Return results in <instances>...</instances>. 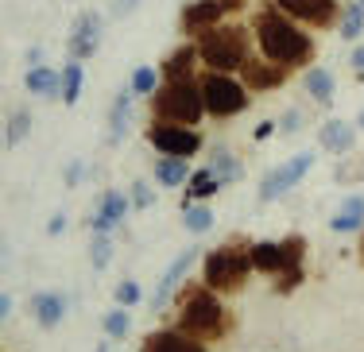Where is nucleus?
Wrapping results in <instances>:
<instances>
[{
  "label": "nucleus",
  "mask_w": 364,
  "mask_h": 352,
  "mask_svg": "<svg viewBox=\"0 0 364 352\" xmlns=\"http://www.w3.org/2000/svg\"><path fill=\"white\" fill-rule=\"evenodd\" d=\"M252 35H256L259 55H264L267 62L287 66V70L310 66V58H314V39H310V31L302 28L299 20H291L275 0H267L264 8H256Z\"/></svg>",
  "instance_id": "obj_1"
},
{
  "label": "nucleus",
  "mask_w": 364,
  "mask_h": 352,
  "mask_svg": "<svg viewBox=\"0 0 364 352\" xmlns=\"http://www.w3.org/2000/svg\"><path fill=\"white\" fill-rule=\"evenodd\" d=\"M175 329L186 333V337H194V341H202V345H210V341L229 337L232 314L225 310L218 290H210L205 282H198V287L186 282V287L178 290V321H175Z\"/></svg>",
  "instance_id": "obj_2"
},
{
  "label": "nucleus",
  "mask_w": 364,
  "mask_h": 352,
  "mask_svg": "<svg viewBox=\"0 0 364 352\" xmlns=\"http://www.w3.org/2000/svg\"><path fill=\"white\" fill-rule=\"evenodd\" d=\"M248 252H252V268L259 275H272V279H275V295H291V290L302 287V279H306V271H302V260H306V240H302V236L256 240Z\"/></svg>",
  "instance_id": "obj_3"
},
{
  "label": "nucleus",
  "mask_w": 364,
  "mask_h": 352,
  "mask_svg": "<svg viewBox=\"0 0 364 352\" xmlns=\"http://www.w3.org/2000/svg\"><path fill=\"white\" fill-rule=\"evenodd\" d=\"M147 101H151V120H159V124L194 128L202 116H210V113H205L202 85H198L194 78H190V82H163Z\"/></svg>",
  "instance_id": "obj_4"
},
{
  "label": "nucleus",
  "mask_w": 364,
  "mask_h": 352,
  "mask_svg": "<svg viewBox=\"0 0 364 352\" xmlns=\"http://www.w3.org/2000/svg\"><path fill=\"white\" fill-rule=\"evenodd\" d=\"M248 248L252 244H240V240H229V244L213 248V252L202 260V282L210 290H218V295H237V290L248 282V275L256 271Z\"/></svg>",
  "instance_id": "obj_5"
},
{
  "label": "nucleus",
  "mask_w": 364,
  "mask_h": 352,
  "mask_svg": "<svg viewBox=\"0 0 364 352\" xmlns=\"http://www.w3.org/2000/svg\"><path fill=\"white\" fill-rule=\"evenodd\" d=\"M198 55H202L205 70H218V74H232L248 62V28L240 23H218V28L202 31L194 39Z\"/></svg>",
  "instance_id": "obj_6"
},
{
  "label": "nucleus",
  "mask_w": 364,
  "mask_h": 352,
  "mask_svg": "<svg viewBox=\"0 0 364 352\" xmlns=\"http://www.w3.org/2000/svg\"><path fill=\"white\" fill-rule=\"evenodd\" d=\"M202 97H205V113L213 120H229L240 116L248 109V85L237 82L232 74H218V70H205L202 74Z\"/></svg>",
  "instance_id": "obj_7"
},
{
  "label": "nucleus",
  "mask_w": 364,
  "mask_h": 352,
  "mask_svg": "<svg viewBox=\"0 0 364 352\" xmlns=\"http://www.w3.org/2000/svg\"><path fill=\"white\" fill-rule=\"evenodd\" d=\"M147 143H151L159 155H171V159H190L202 151V132L198 128H182V124H159L151 120L147 124Z\"/></svg>",
  "instance_id": "obj_8"
},
{
  "label": "nucleus",
  "mask_w": 364,
  "mask_h": 352,
  "mask_svg": "<svg viewBox=\"0 0 364 352\" xmlns=\"http://www.w3.org/2000/svg\"><path fill=\"white\" fill-rule=\"evenodd\" d=\"M310 167H314V151H299V155H291L283 167H275L272 175L259 182V202H275V197L294 190V186L310 175Z\"/></svg>",
  "instance_id": "obj_9"
},
{
  "label": "nucleus",
  "mask_w": 364,
  "mask_h": 352,
  "mask_svg": "<svg viewBox=\"0 0 364 352\" xmlns=\"http://www.w3.org/2000/svg\"><path fill=\"white\" fill-rule=\"evenodd\" d=\"M275 4H279L291 20H299L302 28H314V31L341 23V4H337V0H275Z\"/></svg>",
  "instance_id": "obj_10"
},
{
  "label": "nucleus",
  "mask_w": 364,
  "mask_h": 352,
  "mask_svg": "<svg viewBox=\"0 0 364 352\" xmlns=\"http://www.w3.org/2000/svg\"><path fill=\"white\" fill-rule=\"evenodd\" d=\"M101 47V16L97 12H82L74 20L70 35H66V55H70V62H85V58H93Z\"/></svg>",
  "instance_id": "obj_11"
},
{
  "label": "nucleus",
  "mask_w": 364,
  "mask_h": 352,
  "mask_svg": "<svg viewBox=\"0 0 364 352\" xmlns=\"http://www.w3.org/2000/svg\"><path fill=\"white\" fill-rule=\"evenodd\" d=\"M225 12H229V8H225L221 0H190V4L182 8V16H178V28L186 31L190 39H198L202 31L225 23Z\"/></svg>",
  "instance_id": "obj_12"
},
{
  "label": "nucleus",
  "mask_w": 364,
  "mask_h": 352,
  "mask_svg": "<svg viewBox=\"0 0 364 352\" xmlns=\"http://www.w3.org/2000/svg\"><path fill=\"white\" fill-rule=\"evenodd\" d=\"M240 78H245V85L252 93H272V89H279V85L291 78V70L279 66V62H267V58L259 55V58H248V62L240 66Z\"/></svg>",
  "instance_id": "obj_13"
},
{
  "label": "nucleus",
  "mask_w": 364,
  "mask_h": 352,
  "mask_svg": "<svg viewBox=\"0 0 364 352\" xmlns=\"http://www.w3.org/2000/svg\"><path fill=\"white\" fill-rule=\"evenodd\" d=\"M194 260H198V248H186V252H178L175 260H171V268L159 275V287H155V295H151V310H163V306L171 302V295L182 290V279L190 275Z\"/></svg>",
  "instance_id": "obj_14"
},
{
  "label": "nucleus",
  "mask_w": 364,
  "mask_h": 352,
  "mask_svg": "<svg viewBox=\"0 0 364 352\" xmlns=\"http://www.w3.org/2000/svg\"><path fill=\"white\" fill-rule=\"evenodd\" d=\"M128 209H132V197L120 194V190H105V194H101V202H97V213H93V233L109 236L112 229L128 217Z\"/></svg>",
  "instance_id": "obj_15"
},
{
  "label": "nucleus",
  "mask_w": 364,
  "mask_h": 352,
  "mask_svg": "<svg viewBox=\"0 0 364 352\" xmlns=\"http://www.w3.org/2000/svg\"><path fill=\"white\" fill-rule=\"evenodd\" d=\"M198 62H202L198 47H194V43H182V47H175L167 58H163L159 74H163V82H190V78H194V66Z\"/></svg>",
  "instance_id": "obj_16"
},
{
  "label": "nucleus",
  "mask_w": 364,
  "mask_h": 352,
  "mask_svg": "<svg viewBox=\"0 0 364 352\" xmlns=\"http://www.w3.org/2000/svg\"><path fill=\"white\" fill-rule=\"evenodd\" d=\"M318 143L326 151H333V155H349L357 148V124H349V120H326L318 128Z\"/></svg>",
  "instance_id": "obj_17"
},
{
  "label": "nucleus",
  "mask_w": 364,
  "mask_h": 352,
  "mask_svg": "<svg viewBox=\"0 0 364 352\" xmlns=\"http://www.w3.org/2000/svg\"><path fill=\"white\" fill-rule=\"evenodd\" d=\"M140 352H205V345L186 337V333H178V329H155L144 337Z\"/></svg>",
  "instance_id": "obj_18"
},
{
  "label": "nucleus",
  "mask_w": 364,
  "mask_h": 352,
  "mask_svg": "<svg viewBox=\"0 0 364 352\" xmlns=\"http://www.w3.org/2000/svg\"><path fill=\"white\" fill-rule=\"evenodd\" d=\"M23 85H28V93H36V97H43V101L63 97V74L50 70V66H28Z\"/></svg>",
  "instance_id": "obj_19"
},
{
  "label": "nucleus",
  "mask_w": 364,
  "mask_h": 352,
  "mask_svg": "<svg viewBox=\"0 0 364 352\" xmlns=\"http://www.w3.org/2000/svg\"><path fill=\"white\" fill-rule=\"evenodd\" d=\"M31 314H36V321L43 329H55L66 317V295H58V290H39V295L31 298Z\"/></svg>",
  "instance_id": "obj_20"
},
{
  "label": "nucleus",
  "mask_w": 364,
  "mask_h": 352,
  "mask_svg": "<svg viewBox=\"0 0 364 352\" xmlns=\"http://www.w3.org/2000/svg\"><path fill=\"white\" fill-rule=\"evenodd\" d=\"M329 229H333V233H357V229H364V194L345 197L341 209L333 213V221H329Z\"/></svg>",
  "instance_id": "obj_21"
},
{
  "label": "nucleus",
  "mask_w": 364,
  "mask_h": 352,
  "mask_svg": "<svg viewBox=\"0 0 364 352\" xmlns=\"http://www.w3.org/2000/svg\"><path fill=\"white\" fill-rule=\"evenodd\" d=\"M218 190H221V178L213 175L210 167H198L194 175H190V182H186V194H182V205L205 202V197H213Z\"/></svg>",
  "instance_id": "obj_22"
},
{
  "label": "nucleus",
  "mask_w": 364,
  "mask_h": 352,
  "mask_svg": "<svg viewBox=\"0 0 364 352\" xmlns=\"http://www.w3.org/2000/svg\"><path fill=\"white\" fill-rule=\"evenodd\" d=\"M190 159H171V155H159L155 163V182L167 186V190H175V186H186L190 182Z\"/></svg>",
  "instance_id": "obj_23"
},
{
  "label": "nucleus",
  "mask_w": 364,
  "mask_h": 352,
  "mask_svg": "<svg viewBox=\"0 0 364 352\" xmlns=\"http://www.w3.org/2000/svg\"><path fill=\"white\" fill-rule=\"evenodd\" d=\"M128 120H132V89L117 93V101H112V109H109V143L124 140Z\"/></svg>",
  "instance_id": "obj_24"
},
{
  "label": "nucleus",
  "mask_w": 364,
  "mask_h": 352,
  "mask_svg": "<svg viewBox=\"0 0 364 352\" xmlns=\"http://www.w3.org/2000/svg\"><path fill=\"white\" fill-rule=\"evenodd\" d=\"M306 93L318 101V105H333V93H337V82L326 66H310L306 70Z\"/></svg>",
  "instance_id": "obj_25"
},
{
  "label": "nucleus",
  "mask_w": 364,
  "mask_h": 352,
  "mask_svg": "<svg viewBox=\"0 0 364 352\" xmlns=\"http://www.w3.org/2000/svg\"><path fill=\"white\" fill-rule=\"evenodd\" d=\"M210 170L221 178V186H232V182H240V175H245V167H240V159L232 155L229 148H213V155H210Z\"/></svg>",
  "instance_id": "obj_26"
},
{
  "label": "nucleus",
  "mask_w": 364,
  "mask_h": 352,
  "mask_svg": "<svg viewBox=\"0 0 364 352\" xmlns=\"http://www.w3.org/2000/svg\"><path fill=\"white\" fill-rule=\"evenodd\" d=\"M182 225L190 229L194 236H202V233H210L213 229V209L205 202H194V205H182Z\"/></svg>",
  "instance_id": "obj_27"
},
{
  "label": "nucleus",
  "mask_w": 364,
  "mask_h": 352,
  "mask_svg": "<svg viewBox=\"0 0 364 352\" xmlns=\"http://www.w3.org/2000/svg\"><path fill=\"white\" fill-rule=\"evenodd\" d=\"M337 28H341V39H360V31H364V4L360 0H353V4H345L341 8V23H337Z\"/></svg>",
  "instance_id": "obj_28"
},
{
  "label": "nucleus",
  "mask_w": 364,
  "mask_h": 352,
  "mask_svg": "<svg viewBox=\"0 0 364 352\" xmlns=\"http://www.w3.org/2000/svg\"><path fill=\"white\" fill-rule=\"evenodd\" d=\"M28 132H31V113H28V109H16V113L8 116L4 143H8V148H20V143L28 140Z\"/></svg>",
  "instance_id": "obj_29"
},
{
  "label": "nucleus",
  "mask_w": 364,
  "mask_h": 352,
  "mask_svg": "<svg viewBox=\"0 0 364 352\" xmlns=\"http://www.w3.org/2000/svg\"><path fill=\"white\" fill-rule=\"evenodd\" d=\"M82 85H85L82 62H66V70H63V101H66V105H77V97H82Z\"/></svg>",
  "instance_id": "obj_30"
},
{
  "label": "nucleus",
  "mask_w": 364,
  "mask_h": 352,
  "mask_svg": "<svg viewBox=\"0 0 364 352\" xmlns=\"http://www.w3.org/2000/svg\"><path fill=\"white\" fill-rule=\"evenodd\" d=\"M159 85H163V74L155 70V66H136V70H132V85H128V89H132V93H144V97H151Z\"/></svg>",
  "instance_id": "obj_31"
},
{
  "label": "nucleus",
  "mask_w": 364,
  "mask_h": 352,
  "mask_svg": "<svg viewBox=\"0 0 364 352\" xmlns=\"http://www.w3.org/2000/svg\"><path fill=\"white\" fill-rule=\"evenodd\" d=\"M101 325H105V337H109V341H124L128 329H132V317H128L124 306H117V310L105 314V321H101Z\"/></svg>",
  "instance_id": "obj_32"
},
{
  "label": "nucleus",
  "mask_w": 364,
  "mask_h": 352,
  "mask_svg": "<svg viewBox=\"0 0 364 352\" xmlns=\"http://www.w3.org/2000/svg\"><path fill=\"white\" fill-rule=\"evenodd\" d=\"M112 298H117V306L132 310V306L144 298V290H140V282H136V279H120V282H117V290H112Z\"/></svg>",
  "instance_id": "obj_33"
},
{
  "label": "nucleus",
  "mask_w": 364,
  "mask_h": 352,
  "mask_svg": "<svg viewBox=\"0 0 364 352\" xmlns=\"http://www.w3.org/2000/svg\"><path fill=\"white\" fill-rule=\"evenodd\" d=\"M90 263H93L97 271H105L109 263H112V244H109V236L93 233V244H90Z\"/></svg>",
  "instance_id": "obj_34"
},
{
  "label": "nucleus",
  "mask_w": 364,
  "mask_h": 352,
  "mask_svg": "<svg viewBox=\"0 0 364 352\" xmlns=\"http://www.w3.org/2000/svg\"><path fill=\"white\" fill-rule=\"evenodd\" d=\"M128 197H132V209H151L155 205V190L147 182H132L128 186Z\"/></svg>",
  "instance_id": "obj_35"
},
{
  "label": "nucleus",
  "mask_w": 364,
  "mask_h": 352,
  "mask_svg": "<svg viewBox=\"0 0 364 352\" xmlns=\"http://www.w3.org/2000/svg\"><path fill=\"white\" fill-rule=\"evenodd\" d=\"M299 124H302V113H299V109H291V113L279 120V132L291 136V132H299Z\"/></svg>",
  "instance_id": "obj_36"
},
{
  "label": "nucleus",
  "mask_w": 364,
  "mask_h": 352,
  "mask_svg": "<svg viewBox=\"0 0 364 352\" xmlns=\"http://www.w3.org/2000/svg\"><path fill=\"white\" fill-rule=\"evenodd\" d=\"M275 128H279V124H275V120H264V124H256V132H252V140H256V143H264V140H272V132H275Z\"/></svg>",
  "instance_id": "obj_37"
},
{
  "label": "nucleus",
  "mask_w": 364,
  "mask_h": 352,
  "mask_svg": "<svg viewBox=\"0 0 364 352\" xmlns=\"http://www.w3.org/2000/svg\"><path fill=\"white\" fill-rule=\"evenodd\" d=\"M136 8H140V0H117V4H112V16H117V20H124V16L136 12Z\"/></svg>",
  "instance_id": "obj_38"
},
{
  "label": "nucleus",
  "mask_w": 364,
  "mask_h": 352,
  "mask_svg": "<svg viewBox=\"0 0 364 352\" xmlns=\"http://www.w3.org/2000/svg\"><path fill=\"white\" fill-rule=\"evenodd\" d=\"M63 229H66V213H55V217L47 221V233L50 236H63Z\"/></svg>",
  "instance_id": "obj_39"
},
{
  "label": "nucleus",
  "mask_w": 364,
  "mask_h": 352,
  "mask_svg": "<svg viewBox=\"0 0 364 352\" xmlns=\"http://www.w3.org/2000/svg\"><path fill=\"white\" fill-rule=\"evenodd\" d=\"M82 175H85L82 163H70V167H66V186H77V182H82Z\"/></svg>",
  "instance_id": "obj_40"
},
{
  "label": "nucleus",
  "mask_w": 364,
  "mask_h": 352,
  "mask_svg": "<svg viewBox=\"0 0 364 352\" xmlns=\"http://www.w3.org/2000/svg\"><path fill=\"white\" fill-rule=\"evenodd\" d=\"M349 62H353V70H357L360 78H364V43H360V47H357V50H353V55H349Z\"/></svg>",
  "instance_id": "obj_41"
},
{
  "label": "nucleus",
  "mask_w": 364,
  "mask_h": 352,
  "mask_svg": "<svg viewBox=\"0 0 364 352\" xmlns=\"http://www.w3.org/2000/svg\"><path fill=\"white\" fill-rule=\"evenodd\" d=\"M0 317H12V295H0Z\"/></svg>",
  "instance_id": "obj_42"
},
{
  "label": "nucleus",
  "mask_w": 364,
  "mask_h": 352,
  "mask_svg": "<svg viewBox=\"0 0 364 352\" xmlns=\"http://www.w3.org/2000/svg\"><path fill=\"white\" fill-rule=\"evenodd\" d=\"M28 66H43V47H31L28 50Z\"/></svg>",
  "instance_id": "obj_43"
},
{
  "label": "nucleus",
  "mask_w": 364,
  "mask_h": 352,
  "mask_svg": "<svg viewBox=\"0 0 364 352\" xmlns=\"http://www.w3.org/2000/svg\"><path fill=\"white\" fill-rule=\"evenodd\" d=\"M225 8H229V12H237V8H245V0H221Z\"/></svg>",
  "instance_id": "obj_44"
},
{
  "label": "nucleus",
  "mask_w": 364,
  "mask_h": 352,
  "mask_svg": "<svg viewBox=\"0 0 364 352\" xmlns=\"http://www.w3.org/2000/svg\"><path fill=\"white\" fill-rule=\"evenodd\" d=\"M357 255H360V268H364V229H360V244H357Z\"/></svg>",
  "instance_id": "obj_45"
},
{
  "label": "nucleus",
  "mask_w": 364,
  "mask_h": 352,
  "mask_svg": "<svg viewBox=\"0 0 364 352\" xmlns=\"http://www.w3.org/2000/svg\"><path fill=\"white\" fill-rule=\"evenodd\" d=\"M357 128H364V113H360V120H357Z\"/></svg>",
  "instance_id": "obj_46"
},
{
  "label": "nucleus",
  "mask_w": 364,
  "mask_h": 352,
  "mask_svg": "<svg viewBox=\"0 0 364 352\" xmlns=\"http://www.w3.org/2000/svg\"><path fill=\"white\" fill-rule=\"evenodd\" d=\"M97 352H109V345H97Z\"/></svg>",
  "instance_id": "obj_47"
},
{
  "label": "nucleus",
  "mask_w": 364,
  "mask_h": 352,
  "mask_svg": "<svg viewBox=\"0 0 364 352\" xmlns=\"http://www.w3.org/2000/svg\"><path fill=\"white\" fill-rule=\"evenodd\" d=\"M360 4H364V0H360Z\"/></svg>",
  "instance_id": "obj_48"
}]
</instances>
